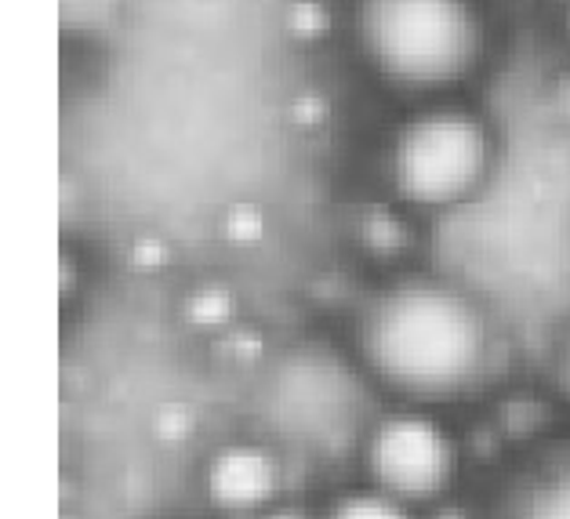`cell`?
<instances>
[{
  "label": "cell",
  "mask_w": 570,
  "mask_h": 519,
  "mask_svg": "<svg viewBox=\"0 0 570 519\" xmlns=\"http://www.w3.org/2000/svg\"><path fill=\"white\" fill-rule=\"evenodd\" d=\"M364 345L371 368L389 385L443 396L476 378L487 334L462 294L436 284H403L374 305Z\"/></svg>",
  "instance_id": "6da1fadb"
},
{
  "label": "cell",
  "mask_w": 570,
  "mask_h": 519,
  "mask_svg": "<svg viewBox=\"0 0 570 519\" xmlns=\"http://www.w3.org/2000/svg\"><path fill=\"white\" fill-rule=\"evenodd\" d=\"M364 37L374 59L411 84L462 74L476 48L462 0H364Z\"/></svg>",
  "instance_id": "7a4b0ae2"
},
{
  "label": "cell",
  "mask_w": 570,
  "mask_h": 519,
  "mask_svg": "<svg viewBox=\"0 0 570 519\" xmlns=\"http://www.w3.org/2000/svg\"><path fill=\"white\" fill-rule=\"evenodd\" d=\"M487 138L465 114H425L403 128L393 149V175L419 204H451L480 178Z\"/></svg>",
  "instance_id": "3957f363"
},
{
  "label": "cell",
  "mask_w": 570,
  "mask_h": 519,
  "mask_svg": "<svg viewBox=\"0 0 570 519\" xmlns=\"http://www.w3.org/2000/svg\"><path fill=\"white\" fill-rule=\"evenodd\" d=\"M451 443L436 422L419 414H400L379 425L371 440V469L385 494L429 498L451 476Z\"/></svg>",
  "instance_id": "277c9868"
},
{
  "label": "cell",
  "mask_w": 570,
  "mask_h": 519,
  "mask_svg": "<svg viewBox=\"0 0 570 519\" xmlns=\"http://www.w3.org/2000/svg\"><path fill=\"white\" fill-rule=\"evenodd\" d=\"M276 490V461L262 447H226L207 469V494L233 512L258 509Z\"/></svg>",
  "instance_id": "5b68a950"
},
{
  "label": "cell",
  "mask_w": 570,
  "mask_h": 519,
  "mask_svg": "<svg viewBox=\"0 0 570 519\" xmlns=\"http://www.w3.org/2000/svg\"><path fill=\"white\" fill-rule=\"evenodd\" d=\"M520 519H570V469L549 476L531 490Z\"/></svg>",
  "instance_id": "8992f818"
},
{
  "label": "cell",
  "mask_w": 570,
  "mask_h": 519,
  "mask_svg": "<svg viewBox=\"0 0 570 519\" xmlns=\"http://www.w3.org/2000/svg\"><path fill=\"white\" fill-rule=\"evenodd\" d=\"M331 519H407V512L400 509V498L393 494H356L345 498Z\"/></svg>",
  "instance_id": "52a82bcc"
}]
</instances>
